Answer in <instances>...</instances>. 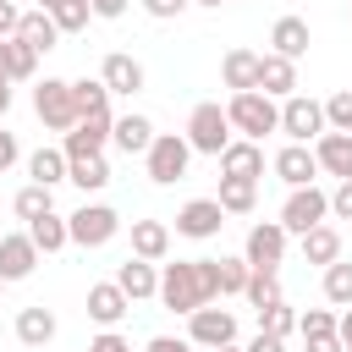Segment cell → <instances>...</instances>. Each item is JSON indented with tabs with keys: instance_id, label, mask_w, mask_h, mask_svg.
I'll return each mask as SVG.
<instances>
[{
	"instance_id": "obj_26",
	"label": "cell",
	"mask_w": 352,
	"mask_h": 352,
	"mask_svg": "<svg viewBox=\"0 0 352 352\" xmlns=\"http://www.w3.org/2000/svg\"><path fill=\"white\" fill-rule=\"evenodd\" d=\"M16 38H22V44H33L38 55H50V50H55V38H60V28H55V16H50V11H22Z\"/></svg>"
},
{
	"instance_id": "obj_48",
	"label": "cell",
	"mask_w": 352,
	"mask_h": 352,
	"mask_svg": "<svg viewBox=\"0 0 352 352\" xmlns=\"http://www.w3.org/2000/svg\"><path fill=\"white\" fill-rule=\"evenodd\" d=\"M126 6H132V0H94V16L116 22V16H126Z\"/></svg>"
},
{
	"instance_id": "obj_33",
	"label": "cell",
	"mask_w": 352,
	"mask_h": 352,
	"mask_svg": "<svg viewBox=\"0 0 352 352\" xmlns=\"http://www.w3.org/2000/svg\"><path fill=\"white\" fill-rule=\"evenodd\" d=\"M248 275H253L248 258H214V286H220V297H242V292H248Z\"/></svg>"
},
{
	"instance_id": "obj_12",
	"label": "cell",
	"mask_w": 352,
	"mask_h": 352,
	"mask_svg": "<svg viewBox=\"0 0 352 352\" xmlns=\"http://www.w3.org/2000/svg\"><path fill=\"white\" fill-rule=\"evenodd\" d=\"M33 270H38V248H33V236H28V231L0 236V280L11 286V280H28Z\"/></svg>"
},
{
	"instance_id": "obj_40",
	"label": "cell",
	"mask_w": 352,
	"mask_h": 352,
	"mask_svg": "<svg viewBox=\"0 0 352 352\" xmlns=\"http://www.w3.org/2000/svg\"><path fill=\"white\" fill-rule=\"evenodd\" d=\"M336 324H341V314H330V308H308V314L297 319L302 336H336Z\"/></svg>"
},
{
	"instance_id": "obj_14",
	"label": "cell",
	"mask_w": 352,
	"mask_h": 352,
	"mask_svg": "<svg viewBox=\"0 0 352 352\" xmlns=\"http://www.w3.org/2000/svg\"><path fill=\"white\" fill-rule=\"evenodd\" d=\"M99 77H104V88H110V94H126V99H132V94H143V82H148V77H143V60H138V55H126V50H110V55H104V66H99Z\"/></svg>"
},
{
	"instance_id": "obj_38",
	"label": "cell",
	"mask_w": 352,
	"mask_h": 352,
	"mask_svg": "<svg viewBox=\"0 0 352 352\" xmlns=\"http://www.w3.org/2000/svg\"><path fill=\"white\" fill-rule=\"evenodd\" d=\"M11 44V82H33L38 77V50L22 44V38H6Z\"/></svg>"
},
{
	"instance_id": "obj_43",
	"label": "cell",
	"mask_w": 352,
	"mask_h": 352,
	"mask_svg": "<svg viewBox=\"0 0 352 352\" xmlns=\"http://www.w3.org/2000/svg\"><path fill=\"white\" fill-rule=\"evenodd\" d=\"M330 214H336V220H352V182H336V192H330Z\"/></svg>"
},
{
	"instance_id": "obj_18",
	"label": "cell",
	"mask_w": 352,
	"mask_h": 352,
	"mask_svg": "<svg viewBox=\"0 0 352 352\" xmlns=\"http://www.w3.org/2000/svg\"><path fill=\"white\" fill-rule=\"evenodd\" d=\"M308 44H314L308 16H275V28H270V50H275V55L302 60V55H308Z\"/></svg>"
},
{
	"instance_id": "obj_4",
	"label": "cell",
	"mask_w": 352,
	"mask_h": 352,
	"mask_svg": "<svg viewBox=\"0 0 352 352\" xmlns=\"http://www.w3.org/2000/svg\"><path fill=\"white\" fill-rule=\"evenodd\" d=\"M231 116H226V104H214V99H204V104H192V116H187V143H192V154H226V143H231Z\"/></svg>"
},
{
	"instance_id": "obj_50",
	"label": "cell",
	"mask_w": 352,
	"mask_h": 352,
	"mask_svg": "<svg viewBox=\"0 0 352 352\" xmlns=\"http://www.w3.org/2000/svg\"><path fill=\"white\" fill-rule=\"evenodd\" d=\"M0 82H11V44L0 38Z\"/></svg>"
},
{
	"instance_id": "obj_31",
	"label": "cell",
	"mask_w": 352,
	"mask_h": 352,
	"mask_svg": "<svg viewBox=\"0 0 352 352\" xmlns=\"http://www.w3.org/2000/svg\"><path fill=\"white\" fill-rule=\"evenodd\" d=\"M66 182H77L82 192H99V187H110V165H104V154H88V160H72V170H66Z\"/></svg>"
},
{
	"instance_id": "obj_37",
	"label": "cell",
	"mask_w": 352,
	"mask_h": 352,
	"mask_svg": "<svg viewBox=\"0 0 352 352\" xmlns=\"http://www.w3.org/2000/svg\"><path fill=\"white\" fill-rule=\"evenodd\" d=\"M297 319H302V314H297V308L280 297L275 308H264V314H258V330H270V336H280V341H286V336L297 330Z\"/></svg>"
},
{
	"instance_id": "obj_44",
	"label": "cell",
	"mask_w": 352,
	"mask_h": 352,
	"mask_svg": "<svg viewBox=\"0 0 352 352\" xmlns=\"http://www.w3.org/2000/svg\"><path fill=\"white\" fill-rule=\"evenodd\" d=\"M143 352H198V346H192L187 336H154V341H148Z\"/></svg>"
},
{
	"instance_id": "obj_25",
	"label": "cell",
	"mask_w": 352,
	"mask_h": 352,
	"mask_svg": "<svg viewBox=\"0 0 352 352\" xmlns=\"http://www.w3.org/2000/svg\"><path fill=\"white\" fill-rule=\"evenodd\" d=\"M28 236H33V248L38 253H60L66 242H72V226H66V214H38V220H28Z\"/></svg>"
},
{
	"instance_id": "obj_36",
	"label": "cell",
	"mask_w": 352,
	"mask_h": 352,
	"mask_svg": "<svg viewBox=\"0 0 352 352\" xmlns=\"http://www.w3.org/2000/svg\"><path fill=\"white\" fill-rule=\"evenodd\" d=\"M50 16H55L60 33H82L88 16H94V0H60V6H50Z\"/></svg>"
},
{
	"instance_id": "obj_56",
	"label": "cell",
	"mask_w": 352,
	"mask_h": 352,
	"mask_svg": "<svg viewBox=\"0 0 352 352\" xmlns=\"http://www.w3.org/2000/svg\"><path fill=\"white\" fill-rule=\"evenodd\" d=\"M0 292H6V280H0Z\"/></svg>"
},
{
	"instance_id": "obj_11",
	"label": "cell",
	"mask_w": 352,
	"mask_h": 352,
	"mask_svg": "<svg viewBox=\"0 0 352 352\" xmlns=\"http://www.w3.org/2000/svg\"><path fill=\"white\" fill-rule=\"evenodd\" d=\"M220 226H226V209H220V198H187V204L176 209V231H182V236H192V242H209V236H220Z\"/></svg>"
},
{
	"instance_id": "obj_1",
	"label": "cell",
	"mask_w": 352,
	"mask_h": 352,
	"mask_svg": "<svg viewBox=\"0 0 352 352\" xmlns=\"http://www.w3.org/2000/svg\"><path fill=\"white\" fill-rule=\"evenodd\" d=\"M220 286H214V258H176L160 270V302L170 314H192L204 302H214Z\"/></svg>"
},
{
	"instance_id": "obj_45",
	"label": "cell",
	"mask_w": 352,
	"mask_h": 352,
	"mask_svg": "<svg viewBox=\"0 0 352 352\" xmlns=\"http://www.w3.org/2000/svg\"><path fill=\"white\" fill-rule=\"evenodd\" d=\"M16 28H22V11L11 0H0V38H16Z\"/></svg>"
},
{
	"instance_id": "obj_15",
	"label": "cell",
	"mask_w": 352,
	"mask_h": 352,
	"mask_svg": "<svg viewBox=\"0 0 352 352\" xmlns=\"http://www.w3.org/2000/svg\"><path fill=\"white\" fill-rule=\"evenodd\" d=\"M126 308H132V297H126L116 280H99V286H88V319H94L99 330H116V324L126 319Z\"/></svg>"
},
{
	"instance_id": "obj_32",
	"label": "cell",
	"mask_w": 352,
	"mask_h": 352,
	"mask_svg": "<svg viewBox=\"0 0 352 352\" xmlns=\"http://www.w3.org/2000/svg\"><path fill=\"white\" fill-rule=\"evenodd\" d=\"M50 209H55V198H50L44 182H28V187L11 198V214H16V220H38V214H50Z\"/></svg>"
},
{
	"instance_id": "obj_42",
	"label": "cell",
	"mask_w": 352,
	"mask_h": 352,
	"mask_svg": "<svg viewBox=\"0 0 352 352\" xmlns=\"http://www.w3.org/2000/svg\"><path fill=\"white\" fill-rule=\"evenodd\" d=\"M88 352H132V341H126L121 330H99V336L88 341Z\"/></svg>"
},
{
	"instance_id": "obj_2",
	"label": "cell",
	"mask_w": 352,
	"mask_h": 352,
	"mask_svg": "<svg viewBox=\"0 0 352 352\" xmlns=\"http://www.w3.org/2000/svg\"><path fill=\"white\" fill-rule=\"evenodd\" d=\"M226 116H231V126H236L242 138H253V143H264V132H280V104H275V99H270L264 88L231 94Z\"/></svg>"
},
{
	"instance_id": "obj_20",
	"label": "cell",
	"mask_w": 352,
	"mask_h": 352,
	"mask_svg": "<svg viewBox=\"0 0 352 352\" xmlns=\"http://www.w3.org/2000/svg\"><path fill=\"white\" fill-rule=\"evenodd\" d=\"M160 132H154V121L148 116H116V126H110V143L121 148V154H148V143H154Z\"/></svg>"
},
{
	"instance_id": "obj_52",
	"label": "cell",
	"mask_w": 352,
	"mask_h": 352,
	"mask_svg": "<svg viewBox=\"0 0 352 352\" xmlns=\"http://www.w3.org/2000/svg\"><path fill=\"white\" fill-rule=\"evenodd\" d=\"M6 110H11V82H0V121H6Z\"/></svg>"
},
{
	"instance_id": "obj_6",
	"label": "cell",
	"mask_w": 352,
	"mask_h": 352,
	"mask_svg": "<svg viewBox=\"0 0 352 352\" xmlns=\"http://www.w3.org/2000/svg\"><path fill=\"white\" fill-rule=\"evenodd\" d=\"M324 220H330V192H319L314 182L286 192V204H280V226H286L292 236H302V231H314V226H324Z\"/></svg>"
},
{
	"instance_id": "obj_9",
	"label": "cell",
	"mask_w": 352,
	"mask_h": 352,
	"mask_svg": "<svg viewBox=\"0 0 352 352\" xmlns=\"http://www.w3.org/2000/svg\"><path fill=\"white\" fill-rule=\"evenodd\" d=\"M187 341L192 346H226V341H236V314L231 308H214V302H204V308H192L187 314Z\"/></svg>"
},
{
	"instance_id": "obj_3",
	"label": "cell",
	"mask_w": 352,
	"mask_h": 352,
	"mask_svg": "<svg viewBox=\"0 0 352 352\" xmlns=\"http://www.w3.org/2000/svg\"><path fill=\"white\" fill-rule=\"evenodd\" d=\"M33 116L50 126V132H72L82 116H77V94H72V82L66 77H44V82H33Z\"/></svg>"
},
{
	"instance_id": "obj_34",
	"label": "cell",
	"mask_w": 352,
	"mask_h": 352,
	"mask_svg": "<svg viewBox=\"0 0 352 352\" xmlns=\"http://www.w3.org/2000/svg\"><path fill=\"white\" fill-rule=\"evenodd\" d=\"M324 302H336V308H352V264H346V258L324 264Z\"/></svg>"
},
{
	"instance_id": "obj_29",
	"label": "cell",
	"mask_w": 352,
	"mask_h": 352,
	"mask_svg": "<svg viewBox=\"0 0 352 352\" xmlns=\"http://www.w3.org/2000/svg\"><path fill=\"white\" fill-rule=\"evenodd\" d=\"M220 209L226 214H253V204H258V182H242V176H220Z\"/></svg>"
},
{
	"instance_id": "obj_30",
	"label": "cell",
	"mask_w": 352,
	"mask_h": 352,
	"mask_svg": "<svg viewBox=\"0 0 352 352\" xmlns=\"http://www.w3.org/2000/svg\"><path fill=\"white\" fill-rule=\"evenodd\" d=\"M72 94H77V116H99V110H110V88H104V77H77L72 82Z\"/></svg>"
},
{
	"instance_id": "obj_54",
	"label": "cell",
	"mask_w": 352,
	"mask_h": 352,
	"mask_svg": "<svg viewBox=\"0 0 352 352\" xmlns=\"http://www.w3.org/2000/svg\"><path fill=\"white\" fill-rule=\"evenodd\" d=\"M192 6H214V11H220V6H226V0H192Z\"/></svg>"
},
{
	"instance_id": "obj_16",
	"label": "cell",
	"mask_w": 352,
	"mask_h": 352,
	"mask_svg": "<svg viewBox=\"0 0 352 352\" xmlns=\"http://www.w3.org/2000/svg\"><path fill=\"white\" fill-rule=\"evenodd\" d=\"M220 176L258 182V176H264V143H253V138H231L226 154H220Z\"/></svg>"
},
{
	"instance_id": "obj_51",
	"label": "cell",
	"mask_w": 352,
	"mask_h": 352,
	"mask_svg": "<svg viewBox=\"0 0 352 352\" xmlns=\"http://www.w3.org/2000/svg\"><path fill=\"white\" fill-rule=\"evenodd\" d=\"M336 330H341V346H346V352H352V308H346V314H341V324H336Z\"/></svg>"
},
{
	"instance_id": "obj_46",
	"label": "cell",
	"mask_w": 352,
	"mask_h": 352,
	"mask_svg": "<svg viewBox=\"0 0 352 352\" xmlns=\"http://www.w3.org/2000/svg\"><path fill=\"white\" fill-rule=\"evenodd\" d=\"M16 154H22V148H16V132H6V126H0V176L16 165Z\"/></svg>"
},
{
	"instance_id": "obj_21",
	"label": "cell",
	"mask_w": 352,
	"mask_h": 352,
	"mask_svg": "<svg viewBox=\"0 0 352 352\" xmlns=\"http://www.w3.org/2000/svg\"><path fill=\"white\" fill-rule=\"evenodd\" d=\"M116 286H121L132 302H143V297H160V270H154L148 258H138V253H132V258L116 270Z\"/></svg>"
},
{
	"instance_id": "obj_28",
	"label": "cell",
	"mask_w": 352,
	"mask_h": 352,
	"mask_svg": "<svg viewBox=\"0 0 352 352\" xmlns=\"http://www.w3.org/2000/svg\"><path fill=\"white\" fill-rule=\"evenodd\" d=\"M66 170H72L66 148H33V154H28V176H33V182H44V187L66 182Z\"/></svg>"
},
{
	"instance_id": "obj_8",
	"label": "cell",
	"mask_w": 352,
	"mask_h": 352,
	"mask_svg": "<svg viewBox=\"0 0 352 352\" xmlns=\"http://www.w3.org/2000/svg\"><path fill=\"white\" fill-rule=\"evenodd\" d=\"M66 226H72V242H77V248H104V242L121 231V214H116L110 204H82L77 214H66Z\"/></svg>"
},
{
	"instance_id": "obj_19",
	"label": "cell",
	"mask_w": 352,
	"mask_h": 352,
	"mask_svg": "<svg viewBox=\"0 0 352 352\" xmlns=\"http://www.w3.org/2000/svg\"><path fill=\"white\" fill-rule=\"evenodd\" d=\"M258 88L270 94V99H292L297 94V60H286V55H264L258 60Z\"/></svg>"
},
{
	"instance_id": "obj_13",
	"label": "cell",
	"mask_w": 352,
	"mask_h": 352,
	"mask_svg": "<svg viewBox=\"0 0 352 352\" xmlns=\"http://www.w3.org/2000/svg\"><path fill=\"white\" fill-rule=\"evenodd\" d=\"M314 160H319V170L324 176H336V182H352V132H319L314 138Z\"/></svg>"
},
{
	"instance_id": "obj_5",
	"label": "cell",
	"mask_w": 352,
	"mask_h": 352,
	"mask_svg": "<svg viewBox=\"0 0 352 352\" xmlns=\"http://www.w3.org/2000/svg\"><path fill=\"white\" fill-rule=\"evenodd\" d=\"M148 182L154 187H170V182H182L187 176V160H192V143H187V132H160L154 143H148Z\"/></svg>"
},
{
	"instance_id": "obj_22",
	"label": "cell",
	"mask_w": 352,
	"mask_h": 352,
	"mask_svg": "<svg viewBox=\"0 0 352 352\" xmlns=\"http://www.w3.org/2000/svg\"><path fill=\"white\" fill-rule=\"evenodd\" d=\"M258 60H264V55H253V50H226V60H220V82H226L231 94L258 88Z\"/></svg>"
},
{
	"instance_id": "obj_24",
	"label": "cell",
	"mask_w": 352,
	"mask_h": 352,
	"mask_svg": "<svg viewBox=\"0 0 352 352\" xmlns=\"http://www.w3.org/2000/svg\"><path fill=\"white\" fill-rule=\"evenodd\" d=\"M16 341H22V346H50V341H55V314H50L44 302L22 308V314H16Z\"/></svg>"
},
{
	"instance_id": "obj_53",
	"label": "cell",
	"mask_w": 352,
	"mask_h": 352,
	"mask_svg": "<svg viewBox=\"0 0 352 352\" xmlns=\"http://www.w3.org/2000/svg\"><path fill=\"white\" fill-rule=\"evenodd\" d=\"M214 352H248V346H236V341H226V346H214Z\"/></svg>"
},
{
	"instance_id": "obj_27",
	"label": "cell",
	"mask_w": 352,
	"mask_h": 352,
	"mask_svg": "<svg viewBox=\"0 0 352 352\" xmlns=\"http://www.w3.org/2000/svg\"><path fill=\"white\" fill-rule=\"evenodd\" d=\"M302 258L308 264H336L341 258V231L324 220V226H314V231H302Z\"/></svg>"
},
{
	"instance_id": "obj_17",
	"label": "cell",
	"mask_w": 352,
	"mask_h": 352,
	"mask_svg": "<svg viewBox=\"0 0 352 352\" xmlns=\"http://www.w3.org/2000/svg\"><path fill=\"white\" fill-rule=\"evenodd\" d=\"M270 170H275L286 187H308V182L319 176V160H314V148H308V143H286V148L270 160Z\"/></svg>"
},
{
	"instance_id": "obj_7",
	"label": "cell",
	"mask_w": 352,
	"mask_h": 352,
	"mask_svg": "<svg viewBox=\"0 0 352 352\" xmlns=\"http://www.w3.org/2000/svg\"><path fill=\"white\" fill-rule=\"evenodd\" d=\"M280 132H286L292 143H314L319 132H330V121H324V104H319V99H308V94H292V99H280Z\"/></svg>"
},
{
	"instance_id": "obj_47",
	"label": "cell",
	"mask_w": 352,
	"mask_h": 352,
	"mask_svg": "<svg viewBox=\"0 0 352 352\" xmlns=\"http://www.w3.org/2000/svg\"><path fill=\"white\" fill-rule=\"evenodd\" d=\"M302 346H308V352H346V346H341V330H336V336H302Z\"/></svg>"
},
{
	"instance_id": "obj_39",
	"label": "cell",
	"mask_w": 352,
	"mask_h": 352,
	"mask_svg": "<svg viewBox=\"0 0 352 352\" xmlns=\"http://www.w3.org/2000/svg\"><path fill=\"white\" fill-rule=\"evenodd\" d=\"M324 121H330L336 132H352V88H341V94L324 99Z\"/></svg>"
},
{
	"instance_id": "obj_55",
	"label": "cell",
	"mask_w": 352,
	"mask_h": 352,
	"mask_svg": "<svg viewBox=\"0 0 352 352\" xmlns=\"http://www.w3.org/2000/svg\"><path fill=\"white\" fill-rule=\"evenodd\" d=\"M50 6H60V0H38V11H50Z\"/></svg>"
},
{
	"instance_id": "obj_10",
	"label": "cell",
	"mask_w": 352,
	"mask_h": 352,
	"mask_svg": "<svg viewBox=\"0 0 352 352\" xmlns=\"http://www.w3.org/2000/svg\"><path fill=\"white\" fill-rule=\"evenodd\" d=\"M286 226L280 220H258L253 231H248V242H242V258L253 264V270H280V258H286Z\"/></svg>"
},
{
	"instance_id": "obj_49",
	"label": "cell",
	"mask_w": 352,
	"mask_h": 352,
	"mask_svg": "<svg viewBox=\"0 0 352 352\" xmlns=\"http://www.w3.org/2000/svg\"><path fill=\"white\" fill-rule=\"evenodd\" d=\"M248 352H286V341H280V336H270V330H258V336L248 341Z\"/></svg>"
},
{
	"instance_id": "obj_41",
	"label": "cell",
	"mask_w": 352,
	"mask_h": 352,
	"mask_svg": "<svg viewBox=\"0 0 352 352\" xmlns=\"http://www.w3.org/2000/svg\"><path fill=\"white\" fill-rule=\"evenodd\" d=\"M138 6H143V11L154 16V22H170V16H182V11L192 6V0H138Z\"/></svg>"
},
{
	"instance_id": "obj_23",
	"label": "cell",
	"mask_w": 352,
	"mask_h": 352,
	"mask_svg": "<svg viewBox=\"0 0 352 352\" xmlns=\"http://www.w3.org/2000/svg\"><path fill=\"white\" fill-rule=\"evenodd\" d=\"M132 253L148 258V264H160L170 253V226L165 220H132Z\"/></svg>"
},
{
	"instance_id": "obj_35",
	"label": "cell",
	"mask_w": 352,
	"mask_h": 352,
	"mask_svg": "<svg viewBox=\"0 0 352 352\" xmlns=\"http://www.w3.org/2000/svg\"><path fill=\"white\" fill-rule=\"evenodd\" d=\"M242 297H248V302H253L258 314H264V308H275V302H280V280H275V270H253V275H248V292H242Z\"/></svg>"
}]
</instances>
